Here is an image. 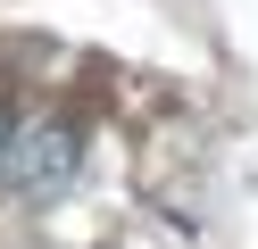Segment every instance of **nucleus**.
<instances>
[{"label":"nucleus","instance_id":"nucleus-2","mask_svg":"<svg viewBox=\"0 0 258 249\" xmlns=\"http://www.w3.org/2000/svg\"><path fill=\"white\" fill-rule=\"evenodd\" d=\"M9 133H17V116H9V100H0V158H9Z\"/></svg>","mask_w":258,"mask_h":249},{"label":"nucleus","instance_id":"nucleus-1","mask_svg":"<svg viewBox=\"0 0 258 249\" xmlns=\"http://www.w3.org/2000/svg\"><path fill=\"white\" fill-rule=\"evenodd\" d=\"M75 125L67 116H42V125H25V133H9V158H0V175H9V191H25V199H50V191H67L75 183Z\"/></svg>","mask_w":258,"mask_h":249}]
</instances>
